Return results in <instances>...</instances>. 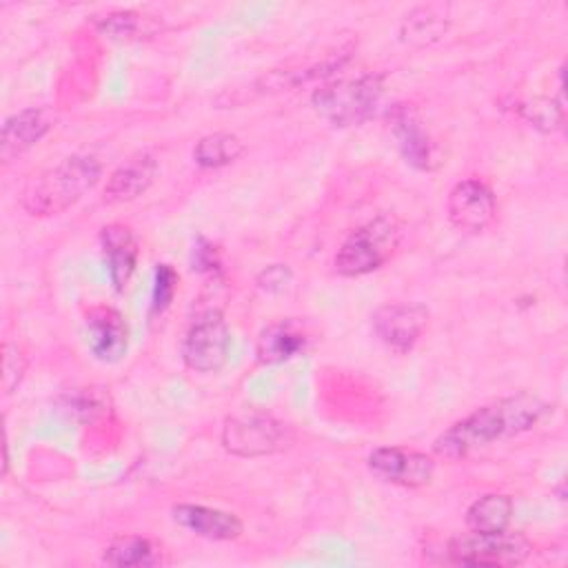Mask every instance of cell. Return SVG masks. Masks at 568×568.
Returning a JSON list of instances; mask_svg holds the SVG:
<instances>
[{
    "instance_id": "1",
    "label": "cell",
    "mask_w": 568,
    "mask_h": 568,
    "mask_svg": "<svg viewBox=\"0 0 568 568\" xmlns=\"http://www.w3.org/2000/svg\"><path fill=\"white\" fill-rule=\"evenodd\" d=\"M548 404L532 393H517L484 404L448 426L435 442L433 453L442 459H459L497 439L530 430L546 413Z\"/></svg>"
},
{
    "instance_id": "2",
    "label": "cell",
    "mask_w": 568,
    "mask_h": 568,
    "mask_svg": "<svg viewBox=\"0 0 568 568\" xmlns=\"http://www.w3.org/2000/svg\"><path fill=\"white\" fill-rule=\"evenodd\" d=\"M100 175L102 166L95 158L69 155L27 182L22 191V206L38 217L60 215L91 191Z\"/></svg>"
},
{
    "instance_id": "3",
    "label": "cell",
    "mask_w": 568,
    "mask_h": 568,
    "mask_svg": "<svg viewBox=\"0 0 568 568\" xmlns=\"http://www.w3.org/2000/svg\"><path fill=\"white\" fill-rule=\"evenodd\" d=\"M402 224L395 215L382 213L357 226L335 253V271L346 277H359L384 266L397 251Z\"/></svg>"
},
{
    "instance_id": "4",
    "label": "cell",
    "mask_w": 568,
    "mask_h": 568,
    "mask_svg": "<svg viewBox=\"0 0 568 568\" xmlns=\"http://www.w3.org/2000/svg\"><path fill=\"white\" fill-rule=\"evenodd\" d=\"M384 93L379 73H364L353 80H337L313 91L315 111L331 126H355L368 120Z\"/></svg>"
},
{
    "instance_id": "5",
    "label": "cell",
    "mask_w": 568,
    "mask_h": 568,
    "mask_svg": "<svg viewBox=\"0 0 568 568\" xmlns=\"http://www.w3.org/2000/svg\"><path fill=\"white\" fill-rule=\"evenodd\" d=\"M293 430L288 424L262 410H242L226 417L222 446L237 457H264L288 448Z\"/></svg>"
},
{
    "instance_id": "6",
    "label": "cell",
    "mask_w": 568,
    "mask_h": 568,
    "mask_svg": "<svg viewBox=\"0 0 568 568\" xmlns=\"http://www.w3.org/2000/svg\"><path fill=\"white\" fill-rule=\"evenodd\" d=\"M532 546L521 532L508 528L497 532L468 530L448 541V557L462 566H517L526 561Z\"/></svg>"
},
{
    "instance_id": "7",
    "label": "cell",
    "mask_w": 568,
    "mask_h": 568,
    "mask_svg": "<svg viewBox=\"0 0 568 568\" xmlns=\"http://www.w3.org/2000/svg\"><path fill=\"white\" fill-rule=\"evenodd\" d=\"M231 333L224 315L217 308L200 313L186 328L180 355L189 371L195 373H215L224 366L229 357Z\"/></svg>"
},
{
    "instance_id": "8",
    "label": "cell",
    "mask_w": 568,
    "mask_h": 568,
    "mask_svg": "<svg viewBox=\"0 0 568 568\" xmlns=\"http://www.w3.org/2000/svg\"><path fill=\"white\" fill-rule=\"evenodd\" d=\"M446 213L455 229L464 233H481L495 220L497 200L486 182L466 178L450 189Z\"/></svg>"
},
{
    "instance_id": "9",
    "label": "cell",
    "mask_w": 568,
    "mask_h": 568,
    "mask_svg": "<svg viewBox=\"0 0 568 568\" xmlns=\"http://www.w3.org/2000/svg\"><path fill=\"white\" fill-rule=\"evenodd\" d=\"M371 322L375 335L388 348L395 353H408L426 328L428 308L417 302H388L373 313Z\"/></svg>"
},
{
    "instance_id": "10",
    "label": "cell",
    "mask_w": 568,
    "mask_h": 568,
    "mask_svg": "<svg viewBox=\"0 0 568 568\" xmlns=\"http://www.w3.org/2000/svg\"><path fill=\"white\" fill-rule=\"evenodd\" d=\"M366 464L377 479L406 488L426 486L435 473V462L430 455L402 446L375 448Z\"/></svg>"
},
{
    "instance_id": "11",
    "label": "cell",
    "mask_w": 568,
    "mask_h": 568,
    "mask_svg": "<svg viewBox=\"0 0 568 568\" xmlns=\"http://www.w3.org/2000/svg\"><path fill=\"white\" fill-rule=\"evenodd\" d=\"M84 333L89 351L104 364L122 359L129 348V326L122 313L111 306H93L84 315Z\"/></svg>"
},
{
    "instance_id": "12",
    "label": "cell",
    "mask_w": 568,
    "mask_h": 568,
    "mask_svg": "<svg viewBox=\"0 0 568 568\" xmlns=\"http://www.w3.org/2000/svg\"><path fill=\"white\" fill-rule=\"evenodd\" d=\"M53 122H55L53 111L44 106H29L9 115L2 124L0 160L11 162L18 155L27 153L51 131Z\"/></svg>"
},
{
    "instance_id": "13",
    "label": "cell",
    "mask_w": 568,
    "mask_h": 568,
    "mask_svg": "<svg viewBox=\"0 0 568 568\" xmlns=\"http://www.w3.org/2000/svg\"><path fill=\"white\" fill-rule=\"evenodd\" d=\"M388 126L402 158L410 166L428 171L433 164V142L419 113L410 104H395L388 111Z\"/></svg>"
},
{
    "instance_id": "14",
    "label": "cell",
    "mask_w": 568,
    "mask_h": 568,
    "mask_svg": "<svg viewBox=\"0 0 568 568\" xmlns=\"http://www.w3.org/2000/svg\"><path fill=\"white\" fill-rule=\"evenodd\" d=\"M171 517L178 526L211 541H233L244 530L237 515L202 504H175Z\"/></svg>"
},
{
    "instance_id": "15",
    "label": "cell",
    "mask_w": 568,
    "mask_h": 568,
    "mask_svg": "<svg viewBox=\"0 0 568 568\" xmlns=\"http://www.w3.org/2000/svg\"><path fill=\"white\" fill-rule=\"evenodd\" d=\"M158 175V160L149 151L129 155L106 180L104 202L122 204L140 197Z\"/></svg>"
},
{
    "instance_id": "16",
    "label": "cell",
    "mask_w": 568,
    "mask_h": 568,
    "mask_svg": "<svg viewBox=\"0 0 568 568\" xmlns=\"http://www.w3.org/2000/svg\"><path fill=\"white\" fill-rule=\"evenodd\" d=\"M100 246L113 288L124 291L138 264V240L133 231L120 222L106 224L100 231Z\"/></svg>"
},
{
    "instance_id": "17",
    "label": "cell",
    "mask_w": 568,
    "mask_h": 568,
    "mask_svg": "<svg viewBox=\"0 0 568 568\" xmlns=\"http://www.w3.org/2000/svg\"><path fill=\"white\" fill-rule=\"evenodd\" d=\"M304 346H306V331L297 320L293 317L275 320L260 331L255 355L262 364H280L302 353Z\"/></svg>"
},
{
    "instance_id": "18",
    "label": "cell",
    "mask_w": 568,
    "mask_h": 568,
    "mask_svg": "<svg viewBox=\"0 0 568 568\" xmlns=\"http://www.w3.org/2000/svg\"><path fill=\"white\" fill-rule=\"evenodd\" d=\"M102 561L115 568H146L162 564V557L151 539L140 535H124L104 548Z\"/></svg>"
},
{
    "instance_id": "19",
    "label": "cell",
    "mask_w": 568,
    "mask_h": 568,
    "mask_svg": "<svg viewBox=\"0 0 568 568\" xmlns=\"http://www.w3.org/2000/svg\"><path fill=\"white\" fill-rule=\"evenodd\" d=\"M513 517V499L508 495L488 493L466 510V526L475 532H497L508 528Z\"/></svg>"
},
{
    "instance_id": "20",
    "label": "cell",
    "mask_w": 568,
    "mask_h": 568,
    "mask_svg": "<svg viewBox=\"0 0 568 568\" xmlns=\"http://www.w3.org/2000/svg\"><path fill=\"white\" fill-rule=\"evenodd\" d=\"M244 151L242 140L229 131H215L204 138L193 149V160L202 169H220L235 162Z\"/></svg>"
},
{
    "instance_id": "21",
    "label": "cell",
    "mask_w": 568,
    "mask_h": 568,
    "mask_svg": "<svg viewBox=\"0 0 568 568\" xmlns=\"http://www.w3.org/2000/svg\"><path fill=\"white\" fill-rule=\"evenodd\" d=\"M442 31H444V22L439 20L437 13H433V9H426V7H419L413 13H408L402 27L404 38L419 40V42L437 40Z\"/></svg>"
},
{
    "instance_id": "22",
    "label": "cell",
    "mask_w": 568,
    "mask_h": 568,
    "mask_svg": "<svg viewBox=\"0 0 568 568\" xmlns=\"http://www.w3.org/2000/svg\"><path fill=\"white\" fill-rule=\"evenodd\" d=\"M178 271L171 264H158L153 275V291H151V313H164L178 291Z\"/></svg>"
},
{
    "instance_id": "23",
    "label": "cell",
    "mask_w": 568,
    "mask_h": 568,
    "mask_svg": "<svg viewBox=\"0 0 568 568\" xmlns=\"http://www.w3.org/2000/svg\"><path fill=\"white\" fill-rule=\"evenodd\" d=\"M142 22H144V16L140 18L133 11H115V13H109L106 18H100L98 27L106 36L122 40V38H135L140 33Z\"/></svg>"
},
{
    "instance_id": "24",
    "label": "cell",
    "mask_w": 568,
    "mask_h": 568,
    "mask_svg": "<svg viewBox=\"0 0 568 568\" xmlns=\"http://www.w3.org/2000/svg\"><path fill=\"white\" fill-rule=\"evenodd\" d=\"M2 388L7 395H11L22 375H24V368H27V362H24V355L22 351L18 348V344H11V342H4V351H2Z\"/></svg>"
},
{
    "instance_id": "25",
    "label": "cell",
    "mask_w": 568,
    "mask_h": 568,
    "mask_svg": "<svg viewBox=\"0 0 568 568\" xmlns=\"http://www.w3.org/2000/svg\"><path fill=\"white\" fill-rule=\"evenodd\" d=\"M524 113L526 118L535 124V126H541L546 131L555 129L561 124L564 120V109H552V102H530L524 106Z\"/></svg>"
},
{
    "instance_id": "26",
    "label": "cell",
    "mask_w": 568,
    "mask_h": 568,
    "mask_svg": "<svg viewBox=\"0 0 568 568\" xmlns=\"http://www.w3.org/2000/svg\"><path fill=\"white\" fill-rule=\"evenodd\" d=\"M288 280H291L288 266H286V264H273V266H266V268L260 273L257 284H260V288L275 293V291H282V288L288 284Z\"/></svg>"
},
{
    "instance_id": "27",
    "label": "cell",
    "mask_w": 568,
    "mask_h": 568,
    "mask_svg": "<svg viewBox=\"0 0 568 568\" xmlns=\"http://www.w3.org/2000/svg\"><path fill=\"white\" fill-rule=\"evenodd\" d=\"M193 255H195L193 262L197 264L200 271H213L217 266V255H215V248L211 244L193 248Z\"/></svg>"
}]
</instances>
